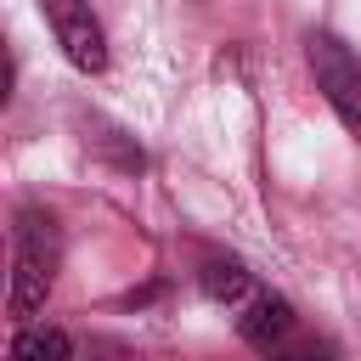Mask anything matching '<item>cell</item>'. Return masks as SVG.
Wrapping results in <instances>:
<instances>
[{"label": "cell", "instance_id": "cell-6", "mask_svg": "<svg viewBox=\"0 0 361 361\" xmlns=\"http://www.w3.org/2000/svg\"><path fill=\"white\" fill-rule=\"evenodd\" d=\"M243 288H248V271H243V265H231V259H226V265L214 259V265L203 271V293H209V299H237Z\"/></svg>", "mask_w": 361, "mask_h": 361}, {"label": "cell", "instance_id": "cell-2", "mask_svg": "<svg viewBox=\"0 0 361 361\" xmlns=\"http://www.w3.org/2000/svg\"><path fill=\"white\" fill-rule=\"evenodd\" d=\"M51 254L39 248V220H28V231H23V248H17V271H11V316L17 322H28L39 305H45V293H51Z\"/></svg>", "mask_w": 361, "mask_h": 361}, {"label": "cell", "instance_id": "cell-3", "mask_svg": "<svg viewBox=\"0 0 361 361\" xmlns=\"http://www.w3.org/2000/svg\"><path fill=\"white\" fill-rule=\"evenodd\" d=\"M316 73L333 85V102L344 107V113H355L361 107V73L350 68V56L338 51V39H316Z\"/></svg>", "mask_w": 361, "mask_h": 361}, {"label": "cell", "instance_id": "cell-5", "mask_svg": "<svg viewBox=\"0 0 361 361\" xmlns=\"http://www.w3.org/2000/svg\"><path fill=\"white\" fill-rule=\"evenodd\" d=\"M11 361H68V338L56 327H28L11 344Z\"/></svg>", "mask_w": 361, "mask_h": 361}, {"label": "cell", "instance_id": "cell-4", "mask_svg": "<svg viewBox=\"0 0 361 361\" xmlns=\"http://www.w3.org/2000/svg\"><path fill=\"white\" fill-rule=\"evenodd\" d=\"M288 322H293V310H288V299H254V310L243 316V338L248 344H271L276 333H288Z\"/></svg>", "mask_w": 361, "mask_h": 361}, {"label": "cell", "instance_id": "cell-1", "mask_svg": "<svg viewBox=\"0 0 361 361\" xmlns=\"http://www.w3.org/2000/svg\"><path fill=\"white\" fill-rule=\"evenodd\" d=\"M45 17H51V28H56V39H62L73 68H85V73L107 68V45H102V28H96L85 0H45Z\"/></svg>", "mask_w": 361, "mask_h": 361}]
</instances>
